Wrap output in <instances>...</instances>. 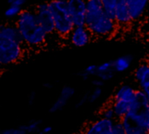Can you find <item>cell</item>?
I'll list each match as a JSON object with an SVG mask.
<instances>
[{
  "instance_id": "cell-27",
  "label": "cell",
  "mask_w": 149,
  "mask_h": 134,
  "mask_svg": "<svg viewBox=\"0 0 149 134\" xmlns=\"http://www.w3.org/2000/svg\"><path fill=\"white\" fill-rule=\"evenodd\" d=\"M88 96H89V91L85 92L80 96V98L79 99V100L77 101V103L75 105V107L76 108H80V107L86 106V104H88Z\"/></svg>"
},
{
  "instance_id": "cell-7",
  "label": "cell",
  "mask_w": 149,
  "mask_h": 134,
  "mask_svg": "<svg viewBox=\"0 0 149 134\" xmlns=\"http://www.w3.org/2000/svg\"><path fill=\"white\" fill-rule=\"evenodd\" d=\"M68 6L74 26H84L86 16V1L68 0Z\"/></svg>"
},
{
  "instance_id": "cell-24",
  "label": "cell",
  "mask_w": 149,
  "mask_h": 134,
  "mask_svg": "<svg viewBox=\"0 0 149 134\" xmlns=\"http://www.w3.org/2000/svg\"><path fill=\"white\" fill-rule=\"evenodd\" d=\"M112 134H126L124 126L120 120L115 119L113 121V126L112 128Z\"/></svg>"
},
{
  "instance_id": "cell-2",
  "label": "cell",
  "mask_w": 149,
  "mask_h": 134,
  "mask_svg": "<svg viewBox=\"0 0 149 134\" xmlns=\"http://www.w3.org/2000/svg\"><path fill=\"white\" fill-rule=\"evenodd\" d=\"M27 47L40 48L47 39V34L39 25L35 7L23 9L15 22Z\"/></svg>"
},
{
  "instance_id": "cell-31",
  "label": "cell",
  "mask_w": 149,
  "mask_h": 134,
  "mask_svg": "<svg viewBox=\"0 0 149 134\" xmlns=\"http://www.w3.org/2000/svg\"><path fill=\"white\" fill-rule=\"evenodd\" d=\"M52 126H45L41 129L38 134H49L50 133H52Z\"/></svg>"
},
{
  "instance_id": "cell-23",
  "label": "cell",
  "mask_w": 149,
  "mask_h": 134,
  "mask_svg": "<svg viewBox=\"0 0 149 134\" xmlns=\"http://www.w3.org/2000/svg\"><path fill=\"white\" fill-rule=\"evenodd\" d=\"M115 71L113 70V69H112V70H109V71H107V72H100V73H98V75H97V77L96 78H100V80H102L103 82H107V81H110V80H112L113 78H114V76H115Z\"/></svg>"
},
{
  "instance_id": "cell-15",
  "label": "cell",
  "mask_w": 149,
  "mask_h": 134,
  "mask_svg": "<svg viewBox=\"0 0 149 134\" xmlns=\"http://www.w3.org/2000/svg\"><path fill=\"white\" fill-rule=\"evenodd\" d=\"M134 61L132 54H123L113 59V70L116 73H123L129 70Z\"/></svg>"
},
{
  "instance_id": "cell-10",
  "label": "cell",
  "mask_w": 149,
  "mask_h": 134,
  "mask_svg": "<svg viewBox=\"0 0 149 134\" xmlns=\"http://www.w3.org/2000/svg\"><path fill=\"white\" fill-rule=\"evenodd\" d=\"M134 78L138 89L145 90L149 86V61L141 63L134 72Z\"/></svg>"
},
{
  "instance_id": "cell-13",
  "label": "cell",
  "mask_w": 149,
  "mask_h": 134,
  "mask_svg": "<svg viewBox=\"0 0 149 134\" xmlns=\"http://www.w3.org/2000/svg\"><path fill=\"white\" fill-rule=\"evenodd\" d=\"M136 91L137 89L134 88L132 85L125 83L116 88L111 99L113 100H122L128 103H132L134 99Z\"/></svg>"
},
{
  "instance_id": "cell-22",
  "label": "cell",
  "mask_w": 149,
  "mask_h": 134,
  "mask_svg": "<svg viewBox=\"0 0 149 134\" xmlns=\"http://www.w3.org/2000/svg\"><path fill=\"white\" fill-rule=\"evenodd\" d=\"M89 91V96H88V104H93L96 101H98L100 97L103 94L102 88H93Z\"/></svg>"
},
{
  "instance_id": "cell-4",
  "label": "cell",
  "mask_w": 149,
  "mask_h": 134,
  "mask_svg": "<svg viewBox=\"0 0 149 134\" xmlns=\"http://www.w3.org/2000/svg\"><path fill=\"white\" fill-rule=\"evenodd\" d=\"M25 44L12 38L0 37V65L2 67L16 65L24 58Z\"/></svg>"
},
{
  "instance_id": "cell-20",
  "label": "cell",
  "mask_w": 149,
  "mask_h": 134,
  "mask_svg": "<svg viewBox=\"0 0 149 134\" xmlns=\"http://www.w3.org/2000/svg\"><path fill=\"white\" fill-rule=\"evenodd\" d=\"M102 5L106 14L110 18L115 20L118 0H102Z\"/></svg>"
},
{
  "instance_id": "cell-3",
  "label": "cell",
  "mask_w": 149,
  "mask_h": 134,
  "mask_svg": "<svg viewBox=\"0 0 149 134\" xmlns=\"http://www.w3.org/2000/svg\"><path fill=\"white\" fill-rule=\"evenodd\" d=\"M49 8L54 19L56 34L67 38L75 28L69 11L68 0L49 1Z\"/></svg>"
},
{
  "instance_id": "cell-8",
  "label": "cell",
  "mask_w": 149,
  "mask_h": 134,
  "mask_svg": "<svg viewBox=\"0 0 149 134\" xmlns=\"http://www.w3.org/2000/svg\"><path fill=\"white\" fill-rule=\"evenodd\" d=\"M67 38L69 39L71 44L74 47L82 48L88 45L93 41V36L88 28L84 25L75 27Z\"/></svg>"
},
{
  "instance_id": "cell-17",
  "label": "cell",
  "mask_w": 149,
  "mask_h": 134,
  "mask_svg": "<svg viewBox=\"0 0 149 134\" xmlns=\"http://www.w3.org/2000/svg\"><path fill=\"white\" fill-rule=\"evenodd\" d=\"M41 119H31L30 121L21 125V128L26 133V134H38L41 131Z\"/></svg>"
},
{
  "instance_id": "cell-5",
  "label": "cell",
  "mask_w": 149,
  "mask_h": 134,
  "mask_svg": "<svg viewBox=\"0 0 149 134\" xmlns=\"http://www.w3.org/2000/svg\"><path fill=\"white\" fill-rule=\"evenodd\" d=\"M148 114L149 112L139 113L129 112V113L120 120L126 134H148L146 128V120Z\"/></svg>"
},
{
  "instance_id": "cell-30",
  "label": "cell",
  "mask_w": 149,
  "mask_h": 134,
  "mask_svg": "<svg viewBox=\"0 0 149 134\" xmlns=\"http://www.w3.org/2000/svg\"><path fill=\"white\" fill-rule=\"evenodd\" d=\"M35 99H36V92L31 91L28 93L27 95V103L30 106H33L35 103Z\"/></svg>"
},
{
  "instance_id": "cell-29",
  "label": "cell",
  "mask_w": 149,
  "mask_h": 134,
  "mask_svg": "<svg viewBox=\"0 0 149 134\" xmlns=\"http://www.w3.org/2000/svg\"><path fill=\"white\" fill-rule=\"evenodd\" d=\"M8 4L9 5H13V6H17V7L23 8L24 5L26 4V1L25 0H9L8 1Z\"/></svg>"
},
{
  "instance_id": "cell-25",
  "label": "cell",
  "mask_w": 149,
  "mask_h": 134,
  "mask_svg": "<svg viewBox=\"0 0 149 134\" xmlns=\"http://www.w3.org/2000/svg\"><path fill=\"white\" fill-rule=\"evenodd\" d=\"M112 69H113V60L106 61L104 63L98 65V73L104 72H107V71H109Z\"/></svg>"
},
{
  "instance_id": "cell-21",
  "label": "cell",
  "mask_w": 149,
  "mask_h": 134,
  "mask_svg": "<svg viewBox=\"0 0 149 134\" xmlns=\"http://www.w3.org/2000/svg\"><path fill=\"white\" fill-rule=\"evenodd\" d=\"M23 8L20 7H17V6H13V5H9L8 8L5 10L3 16L6 18H17V17L20 15V13L22 12Z\"/></svg>"
},
{
  "instance_id": "cell-16",
  "label": "cell",
  "mask_w": 149,
  "mask_h": 134,
  "mask_svg": "<svg viewBox=\"0 0 149 134\" xmlns=\"http://www.w3.org/2000/svg\"><path fill=\"white\" fill-rule=\"evenodd\" d=\"M110 100L112 102L115 119L117 120H121L129 113L131 109V103L122 100H113L112 99H110Z\"/></svg>"
},
{
  "instance_id": "cell-11",
  "label": "cell",
  "mask_w": 149,
  "mask_h": 134,
  "mask_svg": "<svg viewBox=\"0 0 149 134\" xmlns=\"http://www.w3.org/2000/svg\"><path fill=\"white\" fill-rule=\"evenodd\" d=\"M113 126V120L99 118L88 126L84 134H112Z\"/></svg>"
},
{
  "instance_id": "cell-9",
  "label": "cell",
  "mask_w": 149,
  "mask_h": 134,
  "mask_svg": "<svg viewBox=\"0 0 149 134\" xmlns=\"http://www.w3.org/2000/svg\"><path fill=\"white\" fill-rule=\"evenodd\" d=\"M74 95H75V89L72 85H63L62 88L60 89L58 97L51 105L49 108V112L55 113L64 109L68 104V102L73 98Z\"/></svg>"
},
{
  "instance_id": "cell-26",
  "label": "cell",
  "mask_w": 149,
  "mask_h": 134,
  "mask_svg": "<svg viewBox=\"0 0 149 134\" xmlns=\"http://www.w3.org/2000/svg\"><path fill=\"white\" fill-rule=\"evenodd\" d=\"M0 134H26V133L21 128L20 126L17 127H11V128H6L1 131Z\"/></svg>"
},
{
  "instance_id": "cell-6",
  "label": "cell",
  "mask_w": 149,
  "mask_h": 134,
  "mask_svg": "<svg viewBox=\"0 0 149 134\" xmlns=\"http://www.w3.org/2000/svg\"><path fill=\"white\" fill-rule=\"evenodd\" d=\"M34 7L39 25L43 28L46 34L49 36L56 33L54 19L49 8V2H40L37 3Z\"/></svg>"
},
{
  "instance_id": "cell-19",
  "label": "cell",
  "mask_w": 149,
  "mask_h": 134,
  "mask_svg": "<svg viewBox=\"0 0 149 134\" xmlns=\"http://www.w3.org/2000/svg\"><path fill=\"white\" fill-rule=\"evenodd\" d=\"M99 116L101 119H108V120H113L114 121L115 119V114H114V111L112 106V102L109 99L100 110L99 112Z\"/></svg>"
},
{
  "instance_id": "cell-1",
  "label": "cell",
  "mask_w": 149,
  "mask_h": 134,
  "mask_svg": "<svg viewBox=\"0 0 149 134\" xmlns=\"http://www.w3.org/2000/svg\"><path fill=\"white\" fill-rule=\"evenodd\" d=\"M85 25L92 32L93 37H111L119 30L115 20L110 18L104 11L102 0L86 1Z\"/></svg>"
},
{
  "instance_id": "cell-18",
  "label": "cell",
  "mask_w": 149,
  "mask_h": 134,
  "mask_svg": "<svg viewBox=\"0 0 149 134\" xmlns=\"http://www.w3.org/2000/svg\"><path fill=\"white\" fill-rule=\"evenodd\" d=\"M97 75H98V65H95V64L87 65L86 68L79 71L76 74L77 77L80 78L84 81L88 80L90 78H96Z\"/></svg>"
},
{
  "instance_id": "cell-12",
  "label": "cell",
  "mask_w": 149,
  "mask_h": 134,
  "mask_svg": "<svg viewBox=\"0 0 149 134\" xmlns=\"http://www.w3.org/2000/svg\"><path fill=\"white\" fill-rule=\"evenodd\" d=\"M115 22L119 28L127 27L131 24L133 19L130 16L129 10L127 7V0H118V5L116 10Z\"/></svg>"
},
{
  "instance_id": "cell-34",
  "label": "cell",
  "mask_w": 149,
  "mask_h": 134,
  "mask_svg": "<svg viewBox=\"0 0 149 134\" xmlns=\"http://www.w3.org/2000/svg\"><path fill=\"white\" fill-rule=\"evenodd\" d=\"M143 92H145V94L147 95V97H148V100H149V87H148L147 89H145Z\"/></svg>"
},
{
  "instance_id": "cell-32",
  "label": "cell",
  "mask_w": 149,
  "mask_h": 134,
  "mask_svg": "<svg viewBox=\"0 0 149 134\" xmlns=\"http://www.w3.org/2000/svg\"><path fill=\"white\" fill-rule=\"evenodd\" d=\"M42 87L46 89V90H51V89L53 88V85L51 82H44L42 84Z\"/></svg>"
},
{
  "instance_id": "cell-33",
  "label": "cell",
  "mask_w": 149,
  "mask_h": 134,
  "mask_svg": "<svg viewBox=\"0 0 149 134\" xmlns=\"http://www.w3.org/2000/svg\"><path fill=\"white\" fill-rule=\"evenodd\" d=\"M146 128H147V131L149 134V114L147 118V120H146Z\"/></svg>"
},
{
  "instance_id": "cell-14",
  "label": "cell",
  "mask_w": 149,
  "mask_h": 134,
  "mask_svg": "<svg viewBox=\"0 0 149 134\" xmlns=\"http://www.w3.org/2000/svg\"><path fill=\"white\" fill-rule=\"evenodd\" d=\"M148 2V0H127L129 13L133 21L140 19L144 15Z\"/></svg>"
},
{
  "instance_id": "cell-28",
  "label": "cell",
  "mask_w": 149,
  "mask_h": 134,
  "mask_svg": "<svg viewBox=\"0 0 149 134\" xmlns=\"http://www.w3.org/2000/svg\"><path fill=\"white\" fill-rule=\"evenodd\" d=\"M104 84H105V82H103L102 80H100L98 78H94L91 79V85H92L93 88H102Z\"/></svg>"
}]
</instances>
